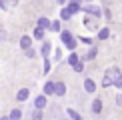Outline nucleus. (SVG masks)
<instances>
[{
	"instance_id": "nucleus-1",
	"label": "nucleus",
	"mask_w": 122,
	"mask_h": 120,
	"mask_svg": "<svg viewBox=\"0 0 122 120\" xmlns=\"http://www.w3.org/2000/svg\"><path fill=\"white\" fill-rule=\"evenodd\" d=\"M64 92H66V86H64L62 82L54 84V94H56V96H64Z\"/></svg>"
},
{
	"instance_id": "nucleus-2",
	"label": "nucleus",
	"mask_w": 122,
	"mask_h": 120,
	"mask_svg": "<svg viewBox=\"0 0 122 120\" xmlns=\"http://www.w3.org/2000/svg\"><path fill=\"white\" fill-rule=\"evenodd\" d=\"M66 10H68L70 14H74V12H78V10H80V0H72V2H70V6L66 8Z\"/></svg>"
},
{
	"instance_id": "nucleus-3",
	"label": "nucleus",
	"mask_w": 122,
	"mask_h": 120,
	"mask_svg": "<svg viewBox=\"0 0 122 120\" xmlns=\"http://www.w3.org/2000/svg\"><path fill=\"white\" fill-rule=\"evenodd\" d=\"M84 88H86V92H94V90H96V84H94V80L86 78V80H84Z\"/></svg>"
},
{
	"instance_id": "nucleus-4",
	"label": "nucleus",
	"mask_w": 122,
	"mask_h": 120,
	"mask_svg": "<svg viewBox=\"0 0 122 120\" xmlns=\"http://www.w3.org/2000/svg\"><path fill=\"white\" fill-rule=\"evenodd\" d=\"M28 96H30V92H28V88H22V90H20V92L16 94V98L20 100V102H24V100H26Z\"/></svg>"
},
{
	"instance_id": "nucleus-5",
	"label": "nucleus",
	"mask_w": 122,
	"mask_h": 120,
	"mask_svg": "<svg viewBox=\"0 0 122 120\" xmlns=\"http://www.w3.org/2000/svg\"><path fill=\"white\" fill-rule=\"evenodd\" d=\"M100 110H102V102H100V100H94V104H92V112L98 114Z\"/></svg>"
},
{
	"instance_id": "nucleus-6",
	"label": "nucleus",
	"mask_w": 122,
	"mask_h": 120,
	"mask_svg": "<svg viewBox=\"0 0 122 120\" xmlns=\"http://www.w3.org/2000/svg\"><path fill=\"white\" fill-rule=\"evenodd\" d=\"M46 106V96H38L36 98V108H44Z\"/></svg>"
},
{
	"instance_id": "nucleus-7",
	"label": "nucleus",
	"mask_w": 122,
	"mask_h": 120,
	"mask_svg": "<svg viewBox=\"0 0 122 120\" xmlns=\"http://www.w3.org/2000/svg\"><path fill=\"white\" fill-rule=\"evenodd\" d=\"M44 92H46V94H54V82H46V86H44Z\"/></svg>"
},
{
	"instance_id": "nucleus-8",
	"label": "nucleus",
	"mask_w": 122,
	"mask_h": 120,
	"mask_svg": "<svg viewBox=\"0 0 122 120\" xmlns=\"http://www.w3.org/2000/svg\"><path fill=\"white\" fill-rule=\"evenodd\" d=\"M38 26H40V28H50L48 18H40V20H38Z\"/></svg>"
},
{
	"instance_id": "nucleus-9",
	"label": "nucleus",
	"mask_w": 122,
	"mask_h": 120,
	"mask_svg": "<svg viewBox=\"0 0 122 120\" xmlns=\"http://www.w3.org/2000/svg\"><path fill=\"white\" fill-rule=\"evenodd\" d=\"M20 116H22V112H20V110H12V114H10V120H20Z\"/></svg>"
},
{
	"instance_id": "nucleus-10",
	"label": "nucleus",
	"mask_w": 122,
	"mask_h": 120,
	"mask_svg": "<svg viewBox=\"0 0 122 120\" xmlns=\"http://www.w3.org/2000/svg\"><path fill=\"white\" fill-rule=\"evenodd\" d=\"M20 46H22V48H30V38L24 36L22 40H20Z\"/></svg>"
},
{
	"instance_id": "nucleus-11",
	"label": "nucleus",
	"mask_w": 122,
	"mask_h": 120,
	"mask_svg": "<svg viewBox=\"0 0 122 120\" xmlns=\"http://www.w3.org/2000/svg\"><path fill=\"white\" fill-rule=\"evenodd\" d=\"M112 84V78L108 76V74H104V80H102V86H110Z\"/></svg>"
},
{
	"instance_id": "nucleus-12",
	"label": "nucleus",
	"mask_w": 122,
	"mask_h": 120,
	"mask_svg": "<svg viewBox=\"0 0 122 120\" xmlns=\"http://www.w3.org/2000/svg\"><path fill=\"white\" fill-rule=\"evenodd\" d=\"M42 36H44V28H40V26H38V28H36V32H34V38H42Z\"/></svg>"
},
{
	"instance_id": "nucleus-13",
	"label": "nucleus",
	"mask_w": 122,
	"mask_h": 120,
	"mask_svg": "<svg viewBox=\"0 0 122 120\" xmlns=\"http://www.w3.org/2000/svg\"><path fill=\"white\" fill-rule=\"evenodd\" d=\"M60 36H62V40H64V42H68V40L72 38V34H70V32H66V30H64V32L60 34Z\"/></svg>"
},
{
	"instance_id": "nucleus-14",
	"label": "nucleus",
	"mask_w": 122,
	"mask_h": 120,
	"mask_svg": "<svg viewBox=\"0 0 122 120\" xmlns=\"http://www.w3.org/2000/svg\"><path fill=\"white\" fill-rule=\"evenodd\" d=\"M66 46H68L70 50H74V48H76V40H74V38H70L68 42H66Z\"/></svg>"
},
{
	"instance_id": "nucleus-15",
	"label": "nucleus",
	"mask_w": 122,
	"mask_h": 120,
	"mask_svg": "<svg viewBox=\"0 0 122 120\" xmlns=\"http://www.w3.org/2000/svg\"><path fill=\"white\" fill-rule=\"evenodd\" d=\"M60 16H62L64 20H68L70 16H72V14H70V12H68V10H66V8H64V10H62V12H60Z\"/></svg>"
},
{
	"instance_id": "nucleus-16",
	"label": "nucleus",
	"mask_w": 122,
	"mask_h": 120,
	"mask_svg": "<svg viewBox=\"0 0 122 120\" xmlns=\"http://www.w3.org/2000/svg\"><path fill=\"white\" fill-rule=\"evenodd\" d=\"M88 12H92L94 16H100V10L96 8V6H90V8H88Z\"/></svg>"
},
{
	"instance_id": "nucleus-17",
	"label": "nucleus",
	"mask_w": 122,
	"mask_h": 120,
	"mask_svg": "<svg viewBox=\"0 0 122 120\" xmlns=\"http://www.w3.org/2000/svg\"><path fill=\"white\" fill-rule=\"evenodd\" d=\"M40 118H42V112H40V108H38L36 112L32 114V120H40Z\"/></svg>"
},
{
	"instance_id": "nucleus-18",
	"label": "nucleus",
	"mask_w": 122,
	"mask_h": 120,
	"mask_svg": "<svg viewBox=\"0 0 122 120\" xmlns=\"http://www.w3.org/2000/svg\"><path fill=\"white\" fill-rule=\"evenodd\" d=\"M108 34H110V32H108V30L104 28V30H100V34H98V36H100V38L104 40V38H108Z\"/></svg>"
},
{
	"instance_id": "nucleus-19",
	"label": "nucleus",
	"mask_w": 122,
	"mask_h": 120,
	"mask_svg": "<svg viewBox=\"0 0 122 120\" xmlns=\"http://www.w3.org/2000/svg\"><path fill=\"white\" fill-rule=\"evenodd\" d=\"M68 62H70V64H72V66H74V64H76V62H78V56H76V54H72V56H70V58H68Z\"/></svg>"
},
{
	"instance_id": "nucleus-20",
	"label": "nucleus",
	"mask_w": 122,
	"mask_h": 120,
	"mask_svg": "<svg viewBox=\"0 0 122 120\" xmlns=\"http://www.w3.org/2000/svg\"><path fill=\"white\" fill-rule=\"evenodd\" d=\"M48 50H50V44H44V46H42V54H44V56L48 54Z\"/></svg>"
},
{
	"instance_id": "nucleus-21",
	"label": "nucleus",
	"mask_w": 122,
	"mask_h": 120,
	"mask_svg": "<svg viewBox=\"0 0 122 120\" xmlns=\"http://www.w3.org/2000/svg\"><path fill=\"white\" fill-rule=\"evenodd\" d=\"M68 114H70V116H72L74 120H80V116H78V114H76V112H74V110H68Z\"/></svg>"
},
{
	"instance_id": "nucleus-22",
	"label": "nucleus",
	"mask_w": 122,
	"mask_h": 120,
	"mask_svg": "<svg viewBox=\"0 0 122 120\" xmlns=\"http://www.w3.org/2000/svg\"><path fill=\"white\" fill-rule=\"evenodd\" d=\"M74 68H76V72H82V68H84V66H82L80 62H76V64H74Z\"/></svg>"
},
{
	"instance_id": "nucleus-23",
	"label": "nucleus",
	"mask_w": 122,
	"mask_h": 120,
	"mask_svg": "<svg viewBox=\"0 0 122 120\" xmlns=\"http://www.w3.org/2000/svg\"><path fill=\"white\" fill-rule=\"evenodd\" d=\"M52 30H56V32H58V30H60V22H54L52 24Z\"/></svg>"
},
{
	"instance_id": "nucleus-24",
	"label": "nucleus",
	"mask_w": 122,
	"mask_h": 120,
	"mask_svg": "<svg viewBox=\"0 0 122 120\" xmlns=\"http://www.w3.org/2000/svg\"><path fill=\"white\" fill-rule=\"evenodd\" d=\"M0 6H2V8H8V4H6V0H0Z\"/></svg>"
},
{
	"instance_id": "nucleus-25",
	"label": "nucleus",
	"mask_w": 122,
	"mask_h": 120,
	"mask_svg": "<svg viewBox=\"0 0 122 120\" xmlns=\"http://www.w3.org/2000/svg\"><path fill=\"white\" fill-rule=\"evenodd\" d=\"M116 102H118V104H120V106H122V96H118V100H116Z\"/></svg>"
},
{
	"instance_id": "nucleus-26",
	"label": "nucleus",
	"mask_w": 122,
	"mask_h": 120,
	"mask_svg": "<svg viewBox=\"0 0 122 120\" xmlns=\"http://www.w3.org/2000/svg\"><path fill=\"white\" fill-rule=\"evenodd\" d=\"M2 120H10V118H2Z\"/></svg>"
},
{
	"instance_id": "nucleus-27",
	"label": "nucleus",
	"mask_w": 122,
	"mask_h": 120,
	"mask_svg": "<svg viewBox=\"0 0 122 120\" xmlns=\"http://www.w3.org/2000/svg\"><path fill=\"white\" fill-rule=\"evenodd\" d=\"M58 2H64V0H58Z\"/></svg>"
}]
</instances>
